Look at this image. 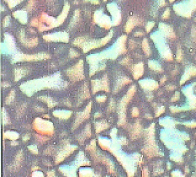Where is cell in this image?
Here are the masks:
<instances>
[{
    "instance_id": "1",
    "label": "cell",
    "mask_w": 196,
    "mask_h": 177,
    "mask_svg": "<svg viewBox=\"0 0 196 177\" xmlns=\"http://www.w3.org/2000/svg\"><path fill=\"white\" fill-rule=\"evenodd\" d=\"M50 56L47 53H41L34 55H26L19 54L15 56L13 60L16 62L18 61H36L49 59Z\"/></svg>"
},
{
    "instance_id": "2",
    "label": "cell",
    "mask_w": 196,
    "mask_h": 177,
    "mask_svg": "<svg viewBox=\"0 0 196 177\" xmlns=\"http://www.w3.org/2000/svg\"><path fill=\"white\" fill-rule=\"evenodd\" d=\"M43 38L46 41H56L68 42L69 41L68 35L65 32H59L53 34L47 35L43 37Z\"/></svg>"
},
{
    "instance_id": "3",
    "label": "cell",
    "mask_w": 196,
    "mask_h": 177,
    "mask_svg": "<svg viewBox=\"0 0 196 177\" xmlns=\"http://www.w3.org/2000/svg\"><path fill=\"white\" fill-rule=\"evenodd\" d=\"M19 39L21 43L24 46L32 47L37 45L38 43V40L37 38L27 39L25 38V33L24 30H22L20 32Z\"/></svg>"
},
{
    "instance_id": "4",
    "label": "cell",
    "mask_w": 196,
    "mask_h": 177,
    "mask_svg": "<svg viewBox=\"0 0 196 177\" xmlns=\"http://www.w3.org/2000/svg\"><path fill=\"white\" fill-rule=\"evenodd\" d=\"M79 14H80V11L79 10H77L76 11H75V15H74V17H73V18L71 21V22L69 25V27L72 28L73 27L74 25L76 24V22L78 21L77 20L79 18Z\"/></svg>"
},
{
    "instance_id": "5",
    "label": "cell",
    "mask_w": 196,
    "mask_h": 177,
    "mask_svg": "<svg viewBox=\"0 0 196 177\" xmlns=\"http://www.w3.org/2000/svg\"><path fill=\"white\" fill-rule=\"evenodd\" d=\"M79 55H80L78 53V52L75 51V50H74L73 49H71L70 50V57H78Z\"/></svg>"
},
{
    "instance_id": "6",
    "label": "cell",
    "mask_w": 196,
    "mask_h": 177,
    "mask_svg": "<svg viewBox=\"0 0 196 177\" xmlns=\"http://www.w3.org/2000/svg\"><path fill=\"white\" fill-rule=\"evenodd\" d=\"M39 22L38 20H37V19H35L32 20V21L31 23V25L33 27H39Z\"/></svg>"
},
{
    "instance_id": "7",
    "label": "cell",
    "mask_w": 196,
    "mask_h": 177,
    "mask_svg": "<svg viewBox=\"0 0 196 177\" xmlns=\"http://www.w3.org/2000/svg\"><path fill=\"white\" fill-rule=\"evenodd\" d=\"M9 19H8V17H7L5 18V19L3 21V26L6 27L7 26V25H8V23H9Z\"/></svg>"
}]
</instances>
